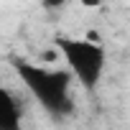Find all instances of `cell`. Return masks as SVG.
I'll list each match as a JSON object with an SVG mask.
<instances>
[{
  "label": "cell",
  "mask_w": 130,
  "mask_h": 130,
  "mask_svg": "<svg viewBox=\"0 0 130 130\" xmlns=\"http://www.w3.org/2000/svg\"><path fill=\"white\" fill-rule=\"evenodd\" d=\"M13 69L33 94V100L51 115V117H67L74 110L72 102V74L67 69H51L41 64H31L23 59L13 61Z\"/></svg>",
  "instance_id": "obj_1"
},
{
  "label": "cell",
  "mask_w": 130,
  "mask_h": 130,
  "mask_svg": "<svg viewBox=\"0 0 130 130\" xmlns=\"http://www.w3.org/2000/svg\"><path fill=\"white\" fill-rule=\"evenodd\" d=\"M0 130H23V105L8 87L0 84Z\"/></svg>",
  "instance_id": "obj_3"
},
{
  "label": "cell",
  "mask_w": 130,
  "mask_h": 130,
  "mask_svg": "<svg viewBox=\"0 0 130 130\" xmlns=\"http://www.w3.org/2000/svg\"><path fill=\"white\" fill-rule=\"evenodd\" d=\"M56 48H59L61 59L67 61L72 79H77L84 89H94L102 82V74H105V67H107V51L100 41L59 36Z\"/></svg>",
  "instance_id": "obj_2"
}]
</instances>
